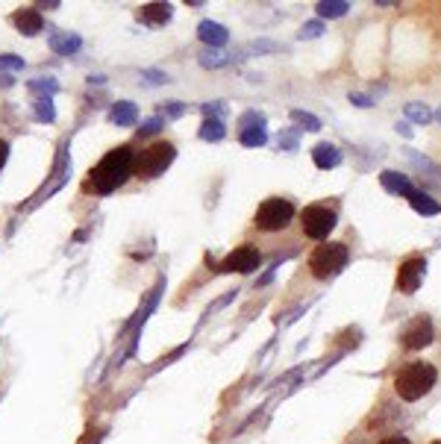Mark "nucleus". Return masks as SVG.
I'll list each match as a JSON object with an SVG mask.
<instances>
[{"instance_id": "nucleus-19", "label": "nucleus", "mask_w": 441, "mask_h": 444, "mask_svg": "<svg viewBox=\"0 0 441 444\" xmlns=\"http://www.w3.org/2000/svg\"><path fill=\"white\" fill-rule=\"evenodd\" d=\"M403 115H406L409 124H429V121H433V109H429L427 103H421V101H409L403 106Z\"/></svg>"}, {"instance_id": "nucleus-20", "label": "nucleus", "mask_w": 441, "mask_h": 444, "mask_svg": "<svg viewBox=\"0 0 441 444\" xmlns=\"http://www.w3.org/2000/svg\"><path fill=\"white\" fill-rule=\"evenodd\" d=\"M201 139L203 141H224L227 139V127L220 118H203L201 124Z\"/></svg>"}, {"instance_id": "nucleus-15", "label": "nucleus", "mask_w": 441, "mask_h": 444, "mask_svg": "<svg viewBox=\"0 0 441 444\" xmlns=\"http://www.w3.org/2000/svg\"><path fill=\"white\" fill-rule=\"evenodd\" d=\"M139 21H141V24H147V27L168 24V21H171V3H147V6H141Z\"/></svg>"}, {"instance_id": "nucleus-18", "label": "nucleus", "mask_w": 441, "mask_h": 444, "mask_svg": "<svg viewBox=\"0 0 441 444\" xmlns=\"http://www.w3.org/2000/svg\"><path fill=\"white\" fill-rule=\"evenodd\" d=\"M315 12L318 18H345L350 12V3L347 0H321V3H315Z\"/></svg>"}, {"instance_id": "nucleus-8", "label": "nucleus", "mask_w": 441, "mask_h": 444, "mask_svg": "<svg viewBox=\"0 0 441 444\" xmlns=\"http://www.w3.org/2000/svg\"><path fill=\"white\" fill-rule=\"evenodd\" d=\"M433 341H435V324H433V318H429V315L412 318L409 324H406V330L400 332L403 350H424Z\"/></svg>"}, {"instance_id": "nucleus-23", "label": "nucleus", "mask_w": 441, "mask_h": 444, "mask_svg": "<svg viewBox=\"0 0 441 444\" xmlns=\"http://www.w3.org/2000/svg\"><path fill=\"white\" fill-rule=\"evenodd\" d=\"M291 121H297L300 124V130H309V132H318L324 124H321V118L312 115V112H303V109H291Z\"/></svg>"}, {"instance_id": "nucleus-30", "label": "nucleus", "mask_w": 441, "mask_h": 444, "mask_svg": "<svg viewBox=\"0 0 441 444\" xmlns=\"http://www.w3.org/2000/svg\"><path fill=\"white\" fill-rule=\"evenodd\" d=\"M0 68H12V71H24V59H21V57H0Z\"/></svg>"}, {"instance_id": "nucleus-27", "label": "nucleus", "mask_w": 441, "mask_h": 444, "mask_svg": "<svg viewBox=\"0 0 441 444\" xmlns=\"http://www.w3.org/2000/svg\"><path fill=\"white\" fill-rule=\"evenodd\" d=\"M318 36H324V24H321V21H309V24L300 27V39H318Z\"/></svg>"}, {"instance_id": "nucleus-41", "label": "nucleus", "mask_w": 441, "mask_h": 444, "mask_svg": "<svg viewBox=\"0 0 441 444\" xmlns=\"http://www.w3.org/2000/svg\"><path fill=\"white\" fill-rule=\"evenodd\" d=\"M429 444H441V438H435V441H429Z\"/></svg>"}, {"instance_id": "nucleus-5", "label": "nucleus", "mask_w": 441, "mask_h": 444, "mask_svg": "<svg viewBox=\"0 0 441 444\" xmlns=\"http://www.w3.org/2000/svg\"><path fill=\"white\" fill-rule=\"evenodd\" d=\"M174 157H176V148L171 141H153L147 148H141V153L132 159V174L141 176V180H153L162 171H168Z\"/></svg>"}, {"instance_id": "nucleus-29", "label": "nucleus", "mask_w": 441, "mask_h": 444, "mask_svg": "<svg viewBox=\"0 0 441 444\" xmlns=\"http://www.w3.org/2000/svg\"><path fill=\"white\" fill-rule=\"evenodd\" d=\"M297 132L294 130H285V132H280V148H285V150H294L297 148Z\"/></svg>"}, {"instance_id": "nucleus-12", "label": "nucleus", "mask_w": 441, "mask_h": 444, "mask_svg": "<svg viewBox=\"0 0 441 444\" xmlns=\"http://www.w3.org/2000/svg\"><path fill=\"white\" fill-rule=\"evenodd\" d=\"M12 24L18 27V32H24V36H36L39 30H44V18L39 9H18V12L12 15Z\"/></svg>"}, {"instance_id": "nucleus-24", "label": "nucleus", "mask_w": 441, "mask_h": 444, "mask_svg": "<svg viewBox=\"0 0 441 444\" xmlns=\"http://www.w3.org/2000/svg\"><path fill=\"white\" fill-rule=\"evenodd\" d=\"M227 62H229V57H227L224 50H212V48H209V50L201 53V65H203V68H224Z\"/></svg>"}, {"instance_id": "nucleus-34", "label": "nucleus", "mask_w": 441, "mask_h": 444, "mask_svg": "<svg viewBox=\"0 0 441 444\" xmlns=\"http://www.w3.org/2000/svg\"><path fill=\"white\" fill-rule=\"evenodd\" d=\"M185 109H189L185 103H171V106H165V115H171V118H180V115L185 112Z\"/></svg>"}, {"instance_id": "nucleus-1", "label": "nucleus", "mask_w": 441, "mask_h": 444, "mask_svg": "<svg viewBox=\"0 0 441 444\" xmlns=\"http://www.w3.org/2000/svg\"><path fill=\"white\" fill-rule=\"evenodd\" d=\"M435 385H438V368H435L433 362H427V359L406 362L391 376V388H394V394L400 397L403 403L424 401V397L433 392Z\"/></svg>"}, {"instance_id": "nucleus-22", "label": "nucleus", "mask_w": 441, "mask_h": 444, "mask_svg": "<svg viewBox=\"0 0 441 444\" xmlns=\"http://www.w3.org/2000/svg\"><path fill=\"white\" fill-rule=\"evenodd\" d=\"M406 157H409L415 165H418V171H421V176H435V180H441V168L435 162H429L427 157H421V153H415V150H406Z\"/></svg>"}, {"instance_id": "nucleus-39", "label": "nucleus", "mask_w": 441, "mask_h": 444, "mask_svg": "<svg viewBox=\"0 0 441 444\" xmlns=\"http://www.w3.org/2000/svg\"><path fill=\"white\" fill-rule=\"evenodd\" d=\"M377 6H382V9H389V6H400L397 0H377Z\"/></svg>"}, {"instance_id": "nucleus-40", "label": "nucleus", "mask_w": 441, "mask_h": 444, "mask_svg": "<svg viewBox=\"0 0 441 444\" xmlns=\"http://www.w3.org/2000/svg\"><path fill=\"white\" fill-rule=\"evenodd\" d=\"M433 118H435V121H438V124H441V106H438V109H435V112H433Z\"/></svg>"}, {"instance_id": "nucleus-4", "label": "nucleus", "mask_w": 441, "mask_h": 444, "mask_svg": "<svg viewBox=\"0 0 441 444\" xmlns=\"http://www.w3.org/2000/svg\"><path fill=\"white\" fill-rule=\"evenodd\" d=\"M297 209L289 197H268L256 206V215H253V224L259 232H283L294 224Z\"/></svg>"}, {"instance_id": "nucleus-31", "label": "nucleus", "mask_w": 441, "mask_h": 444, "mask_svg": "<svg viewBox=\"0 0 441 444\" xmlns=\"http://www.w3.org/2000/svg\"><path fill=\"white\" fill-rule=\"evenodd\" d=\"M141 77H145V80L150 83V85H162V83H168V74H162V71H145V74H141Z\"/></svg>"}, {"instance_id": "nucleus-25", "label": "nucleus", "mask_w": 441, "mask_h": 444, "mask_svg": "<svg viewBox=\"0 0 441 444\" xmlns=\"http://www.w3.org/2000/svg\"><path fill=\"white\" fill-rule=\"evenodd\" d=\"M36 118L41 121V124H50L53 118H57V109H53V101L50 97H36Z\"/></svg>"}, {"instance_id": "nucleus-6", "label": "nucleus", "mask_w": 441, "mask_h": 444, "mask_svg": "<svg viewBox=\"0 0 441 444\" xmlns=\"http://www.w3.org/2000/svg\"><path fill=\"white\" fill-rule=\"evenodd\" d=\"M336 224H338V212L327 203H309L300 212V230L312 241H324L336 230Z\"/></svg>"}, {"instance_id": "nucleus-7", "label": "nucleus", "mask_w": 441, "mask_h": 444, "mask_svg": "<svg viewBox=\"0 0 441 444\" xmlns=\"http://www.w3.org/2000/svg\"><path fill=\"white\" fill-rule=\"evenodd\" d=\"M424 276H427V256H421V253H412V256H406L400 262V268H397L394 288L400 294H415L418 288H421Z\"/></svg>"}, {"instance_id": "nucleus-9", "label": "nucleus", "mask_w": 441, "mask_h": 444, "mask_svg": "<svg viewBox=\"0 0 441 444\" xmlns=\"http://www.w3.org/2000/svg\"><path fill=\"white\" fill-rule=\"evenodd\" d=\"M262 265V253L259 248H250V244H245V248L233 250L229 256L218 265L220 274H253Z\"/></svg>"}, {"instance_id": "nucleus-16", "label": "nucleus", "mask_w": 441, "mask_h": 444, "mask_svg": "<svg viewBox=\"0 0 441 444\" xmlns=\"http://www.w3.org/2000/svg\"><path fill=\"white\" fill-rule=\"evenodd\" d=\"M48 41H50V50L59 53V57H71V53H76L83 44V39L74 36V32H50Z\"/></svg>"}, {"instance_id": "nucleus-26", "label": "nucleus", "mask_w": 441, "mask_h": 444, "mask_svg": "<svg viewBox=\"0 0 441 444\" xmlns=\"http://www.w3.org/2000/svg\"><path fill=\"white\" fill-rule=\"evenodd\" d=\"M245 127H265V115L262 112H245L241 115V121H238V130H245Z\"/></svg>"}, {"instance_id": "nucleus-33", "label": "nucleus", "mask_w": 441, "mask_h": 444, "mask_svg": "<svg viewBox=\"0 0 441 444\" xmlns=\"http://www.w3.org/2000/svg\"><path fill=\"white\" fill-rule=\"evenodd\" d=\"M165 124H162V118H150L145 127H141V136H150V132H159Z\"/></svg>"}, {"instance_id": "nucleus-32", "label": "nucleus", "mask_w": 441, "mask_h": 444, "mask_svg": "<svg viewBox=\"0 0 441 444\" xmlns=\"http://www.w3.org/2000/svg\"><path fill=\"white\" fill-rule=\"evenodd\" d=\"M350 103H353V106H359V109H371V106H377V101H371L368 94H350Z\"/></svg>"}, {"instance_id": "nucleus-38", "label": "nucleus", "mask_w": 441, "mask_h": 444, "mask_svg": "<svg viewBox=\"0 0 441 444\" xmlns=\"http://www.w3.org/2000/svg\"><path fill=\"white\" fill-rule=\"evenodd\" d=\"M253 50H277L274 41H253Z\"/></svg>"}, {"instance_id": "nucleus-37", "label": "nucleus", "mask_w": 441, "mask_h": 444, "mask_svg": "<svg viewBox=\"0 0 441 444\" xmlns=\"http://www.w3.org/2000/svg\"><path fill=\"white\" fill-rule=\"evenodd\" d=\"M6 159H9V141H6V139H0V171H3Z\"/></svg>"}, {"instance_id": "nucleus-11", "label": "nucleus", "mask_w": 441, "mask_h": 444, "mask_svg": "<svg viewBox=\"0 0 441 444\" xmlns=\"http://www.w3.org/2000/svg\"><path fill=\"white\" fill-rule=\"evenodd\" d=\"M197 36H201V41L209 44L212 50H220L229 41V30L224 24H218V21H203V24L197 27Z\"/></svg>"}, {"instance_id": "nucleus-2", "label": "nucleus", "mask_w": 441, "mask_h": 444, "mask_svg": "<svg viewBox=\"0 0 441 444\" xmlns=\"http://www.w3.org/2000/svg\"><path fill=\"white\" fill-rule=\"evenodd\" d=\"M132 159H136V153H132L130 144H121V148L109 150L92 168V174H88V185H94L97 194H112L115 188H121L130 180Z\"/></svg>"}, {"instance_id": "nucleus-10", "label": "nucleus", "mask_w": 441, "mask_h": 444, "mask_svg": "<svg viewBox=\"0 0 441 444\" xmlns=\"http://www.w3.org/2000/svg\"><path fill=\"white\" fill-rule=\"evenodd\" d=\"M312 162H315V168H321V171H333L341 165V150L333 141H321L312 148Z\"/></svg>"}, {"instance_id": "nucleus-35", "label": "nucleus", "mask_w": 441, "mask_h": 444, "mask_svg": "<svg viewBox=\"0 0 441 444\" xmlns=\"http://www.w3.org/2000/svg\"><path fill=\"white\" fill-rule=\"evenodd\" d=\"M377 444H412V438H406V436H385Z\"/></svg>"}, {"instance_id": "nucleus-3", "label": "nucleus", "mask_w": 441, "mask_h": 444, "mask_svg": "<svg viewBox=\"0 0 441 444\" xmlns=\"http://www.w3.org/2000/svg\"><path fill=\"white\" fill-rule=\"evenodd\" d=\"M350 265V248L345 241H321L309 253V274L315 280H336V276Z\"/></svg>"}, {"instance_id": "nucleus-13", "label": "nucleus", "mask_w": 441, "mask_h": 444, "mask_svg": "<svg viewBox=\"0 0 441 444\" xmlns=\"http://www.w3.org/2000/svg\"><path fill=\"white\" fill-rule=\"evenodd\" d=\"M406 201H409V206L415 209L418 215L433 218V215H438V212H441V206H438L435 197H433V194H427V192H421V188H412V192L406 194Z\"/></svg>"}, {"instance_id": "nucleus-36", "label": "nucleus", "mask_w": 441, "mask_h": 444, "mask_svg": "<svg viewBox=\"0 0 441 444\" xmlns=\"http://www.w3.org/2000/svg\"><path fill=\"white\" fill-rule=\"evenodd\" d=\"M394 130L400 132L403 139H412V127H409V121H397V124H394Z\"/></svg>"}, {"instance_id": "nucleus-21", "label": "nucleus", "mask_w": 441, "mask_h": 444, "mask_svg": "<svg viewBox=\"0 0 441 444\" xmlns=\"http://www.w3.org/2000/svg\"><path fill=\"white\" fill-rule=\"evenodd\" d=\"M238 141L245 144V148H265L268 130L265 127H245V130H238Z\"/></svg>"}, {"instance_id": "nucleus-14", "label": "nucleus", "mask_w": 441, "mask_h": 444, "mask_svg": "<svg viewBox=\"0 0 441 444\" xmlns=\"http://www.w3.org/2000/svg\"><path fill=\"white\" fill-rule=\"evenodd\" d=\"M380 185H382L389 194H403V197L415 188L412 180H409V176H406L403 171H382V174H380Z\"/></svg>"}, {"instance_id": "nucleus-17", "label": "nucleus", "mask_w": 441, "mask_h": 444, "mask_svg": "<svg viewBox=\"0 0 441 444\" xmlns=\"http://www.w3.org/2000/svg\"><path fill=\"white\" fill-rule=\"evenodd\" d=\"M109 121L118 127H132L139 121V109L136 103H130V101H118L112 109H109Z\"/></svg>"}, {"instance_id": "nucleus-28", "label": "nucleus", "mask_w": 441, "mask_h": 444, "mask_svg": "<svg viewBox=\"0 0 441 444\" xmlns=\"http://www.w3.org/2000/svg\"><path fill=\"white\" fill-rule=\"evenodd\" d=\"M30 88H32V92H48V97H50L59 85H57V80H50V77H48V80H32Z\"/></svg>"}]
</instances>
